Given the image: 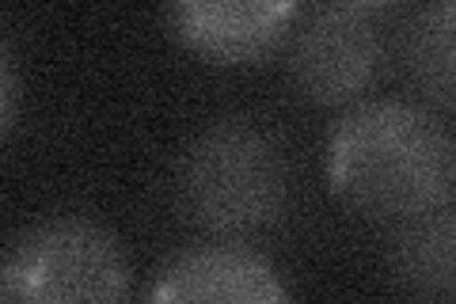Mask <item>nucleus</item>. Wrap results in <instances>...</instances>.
<instances>
[{
  "mask_svg": "<svg viewBox=\"0 0 456 304\" xmlns=\"http://www.w3.org/2000/svg\"><path fill=\"white\" fill-rule=\"evenodd\" d=\"M149 300H232V304H285L293 293L285 289L281 274L236 243H202L179 251L149 285Z\"/></svg>",
  "mask_w": 456,
  "mask_h": 304,
  "instance_id": "6",
  "label": "nucleus"
},
{
  "mask_svg": "<svg viewBox=\"0 0 456 304\" xmlns=\"http://www.w3.org/2000/svg\"><path fill=\"white\" fill-rule=\"evenodd\" d=\"M395 289L415 300L449 304L456 293V217L452 206L407 217L384 251Z\"/></svg>",
  "mask_w": 456,
  "mask_h": 304,
  "instance_id": "7",
  "label": "nucleus"
},
{
  "mask_svg": "<svg viewBox=\"0 0 456 304\" xmlns=\"http://www.w3.org/2000/svg\"><path fill=\"white\" fill-rule=\"evenodd\" d=\"M289 168L251 119L209 122L175 164V210L213 240H248L281 221Z\"/></svg>",
  "mask_w": 456,
  "mask_h": 304,
  "instance_id": "2",
  "label": "nucleus"
},
{
  "mask_svg": "<svg viewBox=\"0 0 456 304\" xmlns=\"http://www.w3.org/2000/svg\"><path fill=\"white\" fill-rule=\"evenodd\" d=\"M130 259L103 225L50 217L0 255V300L23 304H114L130 297Z\"/></svg>",
  "mask_w": 456,
  "mask_h": 304,
  "instance_id": "3",
  "label": "nucleus"
},
{
  "mask_svg": "<svg viewBox=\"0 0 456 304\" xmlns=\"http://www.w3.org/2000/svg\"><path fill=\"white\" fill-rule=\"evenodd\" d=\"M16 99H20V80H16V65H12L8 46L0 42V137L8 134L12 119H16Z\"/></svg>",
  "mask_w": 456,
  "mask_h": 304,
  "instance_id": "9",
  "label": "nucleus"
},
{
  "mask_svg": "<svg viewBox=\"0 0 456 304\" xmlns=\"http://www.w3.org/2000/svg\"><path fill=\"white\" fill-rule=\"evenodd\" d=\"M323 171L346 210L399 225L452 206L456 141L445 114L430 107L411 99H365L331 126Z\"/></svg>",
  "mask_w": 456,
  "mask_h": 304,
  "instance_id": "1",
  "label": "nucleus"
},
{
  "mask_svg": "<svg viewBox=\"0 0 456 304\" xmlns=\"http://www.w3.org/2000/svg\"><path fill=\"white\" fill-rule=\"evenodd\" d=\"M399 57L411 84L434 103L441 114H449L452 95V0H434L426 4L415 20H411L403 42H399Z\"/></svg>",
  "mask_w": 456,
  "mask_h": 304,
  "instance_id": "8",
  "label": "nucleus"
},
{
  "mask_svg": "<svg viewBox=\"0 0 456 304\" xmlns=\"http://www.w3.org/2000/svg\"><path fill=\"white\" fill-rule=\"evenodd\" d=\"M164 12L187 53L209 65H259L293 35L301 0H164Z\"/></svg>",
  "mask_w": 456,
  "mask_h": 304,
  "instance_id": "5",
  "label": "nucleus"
},
{
  "mask_svg": "<svg viewBox=\"0 0 456 304\" xmlns=\"http://www.w3.org/2000/svg\"><path fill=\"white\" fill-rule=\"evenodd\" d=\"M338 4H346V8H358V12H384V8H395V4H407V0H338Z\"/></svg>",
  "mask_w": 456,
  "mask_h": 304,
  "instance_id": "10",
  "label": "nucleus"
},
{
  "mask_svg": "<svg viewBox=\"0 0 456 304\" xmlns=\"http://www.w3.org/2000/svg\"><path fill=\"white\" fill-rule=\"evenodd\" d=\"M384 65V35L369 12L320 0L293 27L289 77L297 92L320 107H346Z\"/></svg>",
  "mask_w": 456,
  "mask_h": 304,
  "instance_id": "4",
  "label": "nucleus"
}]
</instances>
